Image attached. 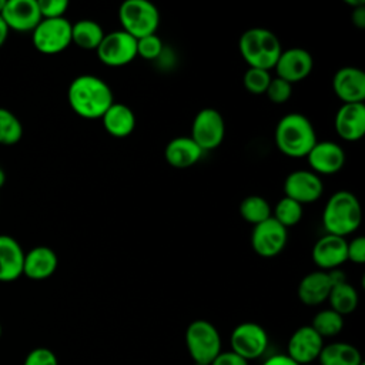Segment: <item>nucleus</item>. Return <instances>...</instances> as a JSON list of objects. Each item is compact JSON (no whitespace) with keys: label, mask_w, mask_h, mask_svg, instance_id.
Returning <instances> with one entry per match:
<instances>
[{"label":"nucleus","mask_w":365,"mask_h":365,"mask_svg":"<svg viewBox=\"0 0 365 365\" xmlns=\"http://www.w3.org/2000/svg\"><path fill=\"white\" fill-rule=\"evenodd\" d=\"M67 100L78 117L98 120L114 103V96L103 78L93 74H81L70 83Z\"/></svg>","instance_id":"1"},{"label":"nucleus","mask_w":365,"mask_h":365,"mask_svg":"<svg viewBox=\"0 0 365 365\" xmlns=\"http://www.w3.org/2000/svg\"><path fill=\"white\" fill-rule=\"evenodd\" d=\"M274 138L278 150L292 158L307 157L318 141L312 123L301 113L285 114L275 127Z\"/></svg>","instance_id":"2"},{"label":"nucleus","mask_w":365,"mask_h":365,"mask_svg":"<svg viewBox=\"0 0 365 365\" xmlns=\"http://www.w3.org/2000/svg\"><path fill=\"white\" fill-rule=\"evenodd\" d=\"M362 221V210L356 195L346 190L335 191L322 211V225L327 234L346 237L358 230Z\"/></svg>","instance_id":"3"},{"label":"nucleus","mask_w":365,"mask_h":365,"mask_svg":"<svg viewBox=\"0 0 365 365\" xmlns=\"http://www.w3.org/2000/svg\"><path fill=\"white\" fill-rule=\"evenodd\" d=\"M238 48L248 67L268 71L274 68L282 51L277 34L262 27L245 30L238 40Z\"/></svg>","instance_id":"4"},{"label":"nucleus","mask_w":365,"mask_h":365,"mask_svg":"<svg viewBox=\"0 0 365 365\" xmlns=\"http://www.w3.org/2000/svg\"><path fill=\"white\" fill-rule=\"evenodd\" d=\"M121 30L135 40L155 34L160 26V11L148 0H125L118 9Z\"/></svg>","instance_id":"5"},{"label":"nucleus","mask_w":365,"mask_h":365,"mask_svg":"<svg viewBox=\"0 0 365 365\" xmlns=\"http://www.w3.org/2000/svg\"><path fill=\"white\" fill-rule=\"evenodd\" d=\"M185 345L197 365H210L221 352V336L211 322L195 319L187 327Z\"/></svg>","instance_id":"6"},{"label":"nucleus","mask_w":365,"mask_h":365,"mask_svg":"<svg viewBox=\"0 0 365 365\" xmlns=\"http://www.w3.org/2000/svg\"><path fill=\"white\" fill-rule=\"evenodd\" d=\"M31 41L43 54H57L71 44V23L66 17L41 19L31 31Z\"/></svg>","instance_id":"7"},{"label":"nucleus","mask_w":365,"mask_h":365,"mask_svg":"<svg viewBox=\"0 0 365 365\" xmlns=\"http://www.w3.org/2000/svg\"><path fill=\"white\" fill-rule=\"evenodd\" d=\"M225 135V123L221 113L207 107L200 110L191 124V138L205 153L211 151L222 143Z\"/></svg>","instance_id":"8"},{"label":"nucleus","mask_w":365,"mask_h":365,"mask_svg":"<svg viewBox=\"0 0 365 365\" xmlns=\"http://www.w3.org/2000/svg\"><path fill=\"white\" fill-rule=\"evenodd\" d=\"M98 60L110 67H121L137 57V40L123 30L106 33L96 50Z\"/></svg>","instance_id":"9"},{"label":"nucleus","mask_w":365,"mask_h":365,"mask_svg":"<svg viewBox=\"0 0 365 365\" xmlns=\"http://www.w3.org/2000/svg\"><path fill=\"white\" fill-rule=\"evenodd\" d=\"M268 346V335L265 329L255 322L238 324L231 334V351L244 359L259 358Z\"/></svg>","instance_id":"10"},{"label":"nucleus","mask_w":365,"mask_h":365,"mask_svg":"<svg viewBox=\"0 0 365 365\" xmlns=\"http://www.w3.org/2000/svg\"><path fill=\"white\" fill-rule=\"evenodd\" d=\"M288 231L272 217L254 225L251 231V247L259 257L278 255L287 245Z\"/></svg>","instance_id":"11"},{"label":"nucleus","mask_w":365,"mask_h":365,"mask_svg":"<svg viewBox=\"0 0 365 365\" xmlns=\"http://www.w3.org/2000/svg\"><path fill=\"white\" fill-rule=\"evenodd\" d=\"M322 192V180L311 170H295L284 180V195L292 198L301 205L317 201Z\"/></svg>","instance_id":"12"},{"label":"nucleus","mask_w":365,"mask_h":365,"mask_svg":"<svg viewBox=\"0 0 365 365\" xmlns=\"http://www.w3.org/2000/svg\"><path fill=\"white\" fill-rule=\"evenodd\" d=\"M274 68L277 77L294 84L305 80L311 74L314 60L308 50L302 47H291L281 51Z\"/></svg>","instance_id":"13"},{"label":"nucleus","mask_w":365,"mask_h":365,"mask_svg":"<svg viewBox=\"0 0 365 365\" xmlns=\"http://www.w3.org/2000/svg\"><path fill=\"white\" fill-rule=\"evenodd\" d=\"M324 346V338H321L311 325L299 327L291 335L288 341V354L295 364H312L318 359Z\"/></svg>","instance_id":"14"},{"label":"nucleus","mask_w":365,"mask_h":365,"mask_svg":"<svg viewBox=\"0 0 365 365\" xmlns=\"http://www.w3.org/2000/svg\"><path fill=\"white\" fill-rule=\"evenodd\" d=\"M311 257L321 271L336 269L348 261L346 240L344 237L325 234L314 244Z\"/></svg>","instance_id":"15"},{"label":"nucleus","mask_w":365,"mask_h":365,"mask_svg":"<svg viewBox=\"0 0 365 365\" xmlns=\"http://www.w3.org/2000/svg\"><path fill=\"white\" fill-rule=\"evenodd\" d=\"M0 16L9 30L21 33L33 31L41 21L37 0H7Z\"/></svg>","instance_id":"16"},{"label":"nucleus","mask_w":365,"mask_h":365,"mask_svg":"<svg viewBox=\"0 0 365 365\" xmlns=\"http://www.w3.org/2000/svg\"><path fill=\"white\" fill-rule=\"evenodd\" d=\"M332 88L342 104L364 103L365 100V73L354 66L336 70L332 78Z\"/></svg>","instance_id":"17"},{"label":"nucleus","mask_w":365,"mask_h":365,"mask_svg":"<svg viewBox=\"0 0 365 365\" xmlns=\"http://www.w3.org/2000/svg\"><path fill=\"white\" fill-rule=\"evenodd\" d=\"M311 171L317 175L336 174L345 164V151L334 141H317L307 154Z\"/></svg>","instance_id":"18"},{"label":"nucleus","mask_w":365,"mask_h":365,"mask_svg":"<svg viewBox=\"0 0 365 365\" xmlns=\"http://www.w3.org/2000/svg\"><path fill=\"white\" fill-rule=\"evenodd\" d=\"M335 131L345 141H358L365 134L364 103L342 104L335 114Z\"/></svg>","instance_id":"19"},{"label":"nucleus","mask_w":365,"mask_h":365,"mask_svg":"<svg viewBox=\"0 0 365 365\" xmlns=\"http://www.w3.org/2000/svg\"><path fill=\"white\" fill-rule=\"evenodd\" d=\"M58 265V258L50 247L38 245L24 254L23 275L30 279L41 281L51 277Z\"/></svg>","instance_id":"20"},{"label":"nucleus","mask_w":365,"mask_h":365,"mask_svg":"<svg viewBox=\"0 0 365 365\" xmlns=\"http://www.w3.org/2000/svg\"><path fill=\"white\" fill-rule=\"evenodd\" d=\"M24 251L10 235H0V282H11L23 275Z\"/></svg>","instance_id":"21"},{"label":"nucleus","mask_w":365,"mask_h":365,"mask_svg":"<svg viewBox=\"0 0 365 365\" xmlns=\"http://www.w3.org/2000/svg\"><path fill=\"white\" fill-rule=\"evenodd\" d=\"M332 288L331 278L327 271H312L307 274L298 284L297 294L304 305L315 307L328 299Z\"/></svg>","instance_id":"22"},{"label":"nucleus","mask_w":365,"mask_h":365,"mask_svg":"<svg viewBox=\"0 0 365 365\" xmlns=\"http://www.w3.org/2000/svg\"><path fill=\"white\" fill-rule=\"evenodd\" d=\"M204 151L190 135L175 137L168 141L164 150L165 161L174 168H188L200 161Z\"/></svg>","instance_id":"23"},{"label":"nucleus","mask_w":365,"mask_h":365,"mask_svg":"<svg viewBox=\"0 0 365 365\" xmlns=\"http://www.w3.org/2000/svg\"><path fill=\"white\" fill-rule=\"evenodd\" d=\"M104 130L115 138L128 137L135 128V114L123 103H113L101 117Z\"/></svg>","instance_id":"24"},{"label":"nucleus","mask_w":365,"mask_h":365,"mask_svg":"<svg viewBox=\"0 0 365 365\" xmlns=\"http://www.w3.org/2000/svg\"><path fill=\"white\" fill-rule=\"evenodd\" d=\"M321 365H362V356L356 346L348 342L324 345L318 356Z\"/></svg>","instance_id":"25"},{"label":"nucleus","mask_w":365,"mask_h":365,"mask_svg":"<svg viewBox=\"0 0 365 365\" xmlns=\"http://www.w3.org/2000/svg\"><path fill=\"white\" fill-rule=\"evenodd\" d=\"M103 27L90 19H81L71 23V43L83 50H97L103 37Z\"/></svg>","instance_id":"26"},{"label":"nucleus","mask_w":365,"mask_h":365,"mask_svg":"<svg viewBox=\"0 0 365 365\" xmlns=\"http://www.w3.org/2000/svg\"><path fill=\"white\" fill-rule=\"evenodd\" d=\"M358 299L359 298L356 289L348 281H342L339 284L332 285L327 301L329 302L332 311L344 317L356 309Z\"/></svg>","instance_id":"27"},{"label":"nucleus","mask_w":365,"mask_h":365,"mask_svg":"<svg viewBox=\"0 0 365 365\" xmlns=\"http://www.w3.org/2000/svg\"><path fill=\"white\" fill-rule=\"evenodd\" d=\"M240 215L242 217L244 221L257 225L268 218L272 217V210L269 202L257 194L247 195L241 202H240Z\"/></svg>","instance_id":"28"},{"label":"nucleus","mask_w":365,"mask_h":365,"mask_svg":"<svg viewBox=\"0 0 365 365\" xmlns=\"http://www.w3.org/2000/svg\"><path fill=\"white\" fill-rule=\"evenodd\" d=\"M311 327L321 338L335 336L344 328V317L332 311L331 308L322 309L314 317Z\"/></svg>","instance_id":"29"},{"label":"nucleus","mask_w":365,"mask_h":365,"mask_svg":"<svg viewBox=\"0 0 365 365\" xmlns=\"http://www.w3.org/2000/svg\"><path fill=\"white\" fill-rule=\"evenodd\" d=\"M302 205L297 201H294L292 198L288 197H282L274 207V214L272 218L279 222L284 228L288 230V227L297 225L301 218H302Z\"/></svg>","instance_id":"30"},{"label":"nucleus","mask_w":365,"mask_h":365,"mask_svg":"<svg viewBox=\"0 0 365 365\" xmlns=\"http://www.w3.org/2000/svg\"><path fill=\"white\" fill-rule=\"evenodd\" d=\"M23 137V125L20 120L7 108L0 107V144L13 145Z\"/></svg>","instance_id":"31"},{"label":"nucleus","mask_w":365,"mask_h":365,"mask_svg":"<svg viewBox=\"0 0 365 365\" xmlns=\"http://www.w3.org/2000/svg\"><path fill=\"white\" fill-rule=\"evenodd\" d=\"M271 74L268 70H261V68H252L248 67V70L244 73L242 77V83L245 90L250 94H255V96H261L265 94L267 87L271 81Z\"/></svg>","instance_id":"32"},{"label":"nucleus","mask_w":365,"mask_h":365,"mask_svg":"<svg viewBox=\"0 0 365 365\" xmlns=\"http://www.w3.org/2000/svg\"><path fill=\"white\" fill-rule=\"evenodd\" d=\"M163 53V40L160 36L150 34L137 40V56L144 60H155Z\"/></svg>","instance_id":"33"},{"label":"nucleus","mask_w":365,"mask_h":365,"mask_svg":"<svg viewBox=\"0 0 365 365\" xmlns=\"http://www.w3.org/2000/svg\"><path fill=\"white\" fill-rule=\"evenodd\" d=\"M291 94H292V84H289L288 81H285L277 76L271 78V81L267 87V91H265V96L274 104L287 103L289 100Z\"/></svg>","instance_id":"34"},{"label":"nucleus","mask_w":365,"mask_h":365,"mask_svg":"<svg viewBox=\"0 0 365 365\" xmlns=\"http://www.w3.org/2000/svg\"><path fill=\"white\" fill-rule=\"evenodd\" d=\"M41 19H60L68 9L67 0H37Z\"/></svg>","instance_id":"35"},{"label":"nucleus","mask_w":365,"mask_h":365,"mask_svg":"<svg viewBox=\"0 0 365 365\" xmlns=\"http://www.w3.org/2000/svg\"><path fill=\"white\" fill-rule=\"evenodd\" d=\"M23 365H58V359L51 349L38 346L27 354Z\"/></svg>","instance_id":"36"},{"label":"nucleus","mask_w":365,"mask_h":365,"mask_svg":"<svg viewBox=\"0 0 365 365\" xmlns=\"http://www.w3.org/2000/svg\"><path fill=\"white\" fill-rule=\"evenodd\" d=\"M346 258L359 265L365 262V237L358 235L346 241Z\"/></svg>","instance_id":"37"},{"label":"nucleus","mask_w":365,"mask_h":365,"mask_svg":"<svg viewBox=\"0 0 365 365\" xmlns=\"http://www.w3.org/2000/svg\"><path fill=\"white\" fill-rule=\"evenodd\" d=\"M210 365H248V361L240 356L238 354L230 351V352H220Z\"/></svg>","instance_id":"38"},{"label":"nucleus","mask_w":365,"mask_h":365,"mask_svg":"<svg viewBox=\"0 0 365 365\" xmlns=\"http://www.w3.org/2000/svg\"><path fill=\"white\" fill-rule=\"evenodd\" d=\"M351 21L356 29H365V4L352 9Z\"/></svg>","instance_id":"39"},{"label":"nucleus","mask_w":365,"mask_h":365,"mask_svg":"<svg viewBox=\"0 0 365 365\" xmlns=\"http://www.w3.org/2000/svg\"><path fill=\"white\" fill-rule=\"evenodd\" d=\"M262 365H298V364H295L289 356L278 354V355H274V356H269L268 359H265Z\"/></svg>","instance_id":"40"},{"label":"nucleus","mask_w":365,"mask_h":365,"mask_svg":"<svg viewBox=\"0 0 365 365\" xmlns=\"http://www.w3.org/2000/svg\"><path fill=\"white\" fill-rule=\"evenodd\" d=\"M9 27H7V24L4 23V20L1 19V16H0V47L6 43V40H7V37H9Z\"/></svg>","instance_id":"41"},{"label":"nucleus","mask_w":365,"mask_h":365,"mask_svg":"<svg viewBox=\"0 0 365 365\" xmlns=\"http://www.w3.org/2000/svg\"><path fill=\"white\" fill-rule=\"evenodd\" d=\"M4 6H6V0H0V14H1V11H3Z\"/></svg>","instance_id":"42"},{"label":"nucleus","mask_w":365,"mask_h":365,"mask_svg":"<svg viewBox=\"0 0 365 365\" xmlns=\"http://www.w3.org/2000/svg\"><path fill=\"white\" fill-rule=\"evenodd\" d=\"M302 365H314V364H302Z\"/></svg>","instance_id":"43"},{"label":"nucleus","mask_w":365,"mask_h":365,"mask_svg":"<svg viewBox=\"0 0 365 365\" xmlns=\"http://www.w3.org/2000/svg\"><path fill=\"white\" fill-rule=\"evenodd\" d=\"M0 336H1V325H0Z\"/></svg>","instance_id":"44"},{"label":"nucleus","mask_w":365,"mask_h":365,"mask_svg":"<svg viewBox=\"0 0 365 365\" xmlns=\"http://www.w3.org/2000/svg\"><path fill=\"white\" fill-rule=\"evenodd\" d=\"M362 365H365V364H362Z\"/></svg>","instance_id":"45"}]
</instances>
